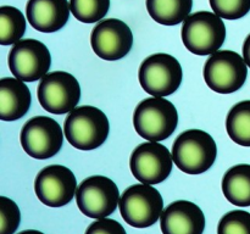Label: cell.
I'll use <instances>...</instances> for the list:
<instances>
[{
    "instance_id": "12",
    "label": "cell",
    "mask_w": 250,
    "mask_h": 234,
    "mask_svg": "<svg viewBox=\"0 0 250 234\" xmlns=\"http://www.w3.org/2000/svg\"><path fill=\"white\" fill-rule=\"evenodd\" d=\"M7 63L15 78L23 82H36L48 73L51 55L42 41L21 39L10 50Z\"/></svg>"
},
{
    "instance_id": "4",
    "label": "cell",
    "mask_w": 250,
    "mask_h": 234,
    "mask_svg": "<svg viewBox=\"0 0 250 234\" xmlns=\"http://www.w3.org/2000/svg\"><path fill=\"white\" fill-rule=\"evenodd\" d=\"M182 23L183 44L195 55H212L225 43L226 26L215 12H195Z\"/></svg>"
},
{
    "instance_id": "3",
    "label": "cell",
    "mask_w": 250,
    "mask_h": 234,
    "mask_svg": "<svg viewBox=\"0 0 250 234\" xmlns=\"http://www.w3.org/2000/svg\"><path fill=\"white\" fill-rule=\"evenodd\" d=\"M178 124L175 105L165 98H146L133 112V126L139 136L149 141H161L173 134Z\"/></svg>"
},
{
    "instance_id": "6",
    "label": "cell",
    "mask_w": 250,
    "mask_h": 234,
    "mask_svg": "<svg viewBox=\"0 0 250 234\" xmlns=\"http://www.w3.org/2000/svg\"><path fill=\"white\" fill-rule=\"evenodd\" d=\"M203 76L211 90L219 94H231L246 83L248 65L236 51L219 50L208 58Z\"/></svg>"
},
{
    "instance_id": "13",
    "label": "cell",
    "mask_w": 250,
    "mask_h": 234,
    "mask_svg": "<svg viewBox=\"0 0 250 234\" xmlns=\"http://www.w3.org/2000/svg\"><path fill=\"white\" fill-rule=\"evenodd\" d=\"M37 197L49 207L70 204L77 192V180L66 166L50 165L44 167L34 180Z\"/></svg>"
},
{
    "instance_id": "8",
    "label": "cell",
    "mask_w": 250,
    "mask_h": 234,
    "mask_svg": "<svg viewBox=\"0 0 250 234\" xmlns=\"http://www.w3.org/2000/svg\"><path fill=\"white\" fill-rule=\"evenodd\" d=\"M120 199L116 183L105 176L85 178L76 192V201L80 211L94 219L105 218L114 214Z\"/></svg>"
},
{
    "instance_id": "14",
    "label": "cell",
    "mask_w": 250,
    "mask_h": 234,
    "mask_svg": "<svg viewBox=\"0 0 250 234\" xmlns=\"http://www.w3.org/2000/svg\"><path fill=\"white\" fill-rule=\"evenodd\" d=\"M92 49L98 58L106 61L124 58L133 45V34L124 21L117 19L102 20L90 34Z\"/></svg>"
},
{
    "instance_id": "27",
    "label": "cell",
    "mask_w": 250,
    "mask_h": 234,
    "mask_svg": "<svg viewBox=\"0 0 250 234\" xmlns=\"http://www.w3.org/2000/svg\"><path fill=\"white\" fill-rule=\"evenodd\" d=\"M243 58L246 60L247 65L250 68V34L247 37L243 44Z\"/></svg>"
},
{
    "instance_id": "17",
    "label": "cell",
    "mask_w": 250,
    "mask_h": 234,
    "mask_svg": "<svg viewBox=\"0 0 250 234\" xmlns=\"http://www.w3.org/2000/svg\"><path fill=\"white\" fill-rule=\"evenodd\" d=\"M29 88L17 78L5 77L0 79V118L16 121L28 112L31 107Z\"/></svg>"
},
{
    "instance_id": "22",
    "label": "cell",
    "mask_w": 250,
    "mask_h": 234,
    "mask_svg": "<svg viewBox=\"0 0 250 234\" xmlns=\"http://www.w3.org/2000/svg\"><path fill=\"white\" fill-rule=\"evenodd\" d=\"M71 12L83 23H95L106 16L110 0H70Z\"/></svg>"
},
{
    "instance_id": "23",
    "label": "cell",
    "mask_w": 250,
    "mask_h": 234,
    "mask_svg": "<svg viewBox=\"0 0 250 234\" xmlns=\"http://www.w3.org/2000/svg\"><path fill=\"white\" fill-rule=\"evenodd\" d=\"M217 234H250V214L243 210L227 212L220 219Z\"/></svg>"
},
{
    "instance_id": "15",
    "label": "cell",
    "mask_w": 250,
    "mask_h": 234,
    "mask_svg": "<svg viewBox=\"0 0 250 234\" xmlns=\"http://www.w3.org/2000/svg\"><path fill=\"white\" fill-rule=\"evenodd\" d=\"M160 227L163 234H203L205 214L194 202L177 200L163 211Z\"/></svg>"
},
{
    "instance_id": "11",
    "label": "cell",
    "mask_w": 250,
    "mask_h": 234,
    "mask_svg": "<svg viewBox=\"0 0 250 234\" xmlns=\"http://www.w3.org/2000/svg\"><path fill=\"white\" fill-rule=\"evenodd\" d=\"M172 163V153L159 141L139 144L129 158V168L134 178L150 185L163 183L170 176Z\"/></svg>"
},
{
    "instance_id": "25",
    "label": "cell",
    "mask_w": 250,
    "mask_h": 234,
    "mask_svg": "<svg viewBox=\"0 0 250 234\" xmlns=\"http://www.w3.org/2000/svg\"><path fill=\"white\" fill-rule=\"evenodd\" d=\"M21 222V212L16 202L0 196V234H14Z\"/></svg>"
},
{
    "instance_id": "5",
    "label": "cell",
    "mask_w": 250,
    "mask_h": 234,
    "mask_svg": "<svg viewBox=\"0 0 250 234\" xmlns=\"http://www.w3.org/2000/svg\"><path fill=\"white\" fill-rule=\"evenodd\" d=\"M119 207L127 224L134 228H146L160 218L164 211V200L153 185L141 183L125 190Z\"/></svg>"
},
{
    "instance_id": "21",
    "label": "cell",
    "mask_w": 250,
    "mask_h": 234,
    "mask_svg": "<svg viewBox=\"0 0 250 234\" xmlns=\"http://www.w3.org/2000/svg\"><path fill=\"white\" fill-rule=\"evenodd\" d=\"M26 32V19L14 6L0 7V44L10 45L21 40Z\"/></svg>"
},
{
    "instance_id": "7",
    "label": "cell",
    "mask_w": 250,
    "mask_h": 234,
    "mask_svg": "<svg viewBox=\"0 0 250 234\" xmlns=\"http://www.w3.org/2000/svg\"><path fill=\"white\" fill-rule=\"evenodd\" d=\"M182 67L178 60L165 53L150 55L141 63L139 83L151 97L165 98L173 94L182 83Z\"/></svg>"
},
{
    "instance_id": "2",
    "label": "cell",
    "mask_w": 250,
    "mask_h": 234,
    "mask_svg": "<svg viewBox=\"0 0 250 234\" xmlns=\"http://www.w3.org/2000/svg\"><path fill=\"white\" fill-rule=\"evenodd\" d=\"M217 146L214 138L202 129H188L173 141L172 158L187 175H202L215 163Z\"/></svg>"
},
{
    "instance_id": "1",
    "label": "cell",
    "mask_w": 250,
    "mask_h": 234,
    "mask_svg": "<svg viewBox=\"0 0 250 234\" xmlns=\"http://www.w3.org/2000/svg\"><path fill=\"white\" fill-rule=\"evenodd\" d=\"M63 132L68 143L78 150H94L109 136L110 124L106 115L94 106H80L66 117Z\"/></svg>"
},
{
    "instance_id": "28",
    "label": "cell",
    "mask_w": 250,
    "mask_h": 234,
    "mask_svg": "<svg viewBox=\"0 0 250 234\" xmlns=\"http://www.w3.org/2000/svg\"><path fill=\"white\" fill-rule=\"evenodd\" d=\"M19 234H44V233H42V232L39 231H36V229H27V231L20 232Z\"/></svg>"
},
{
    "instance_id": "10",
    "label": "cell",
    "mask_w": 250,
    "mask_h": 234,
    "mask_svg": "<svg viewBox=\"0 0 250 234\" xmlns=\"http://www.w3.org/2000/svg\"><path fill=\"white\" fill-rule=\"evenodd\" d=\"M20 139L27 155L37 160H46L61 150L63 133L54 118L36 116L23 124Z\"/></svg>"
},
{
    "instance_id": "20",
    "label": "cell",
    "mask_w": 250,
    "mask_h": 234,
    "mask_svg": "<svg viewBox=\"0 0 250 234\" xmlns=\"http://www.w3.org/2000/svg\"><path fill=\"white\" fill-rule=\"evenodd\" d=\"M226 129L234 143L250 148V100L238 102L229 110Z\"/></svg>"
},
{
    "instance_id": "19",
    "label": "cell",
    "mask_w": 250,
    "mask_h": 234,
    "mask_svg": "<svg viewBox=\"0 0 250 234\" xmlns=\"http://www.w3.org/2000/svg\"><path fill=\"white\" fill-rule=\"evenodd\" d=\"M146 4L154 21L164 26H176L190 15L193 0H146Z\"/></svg>"
},
{
    "instance_id": "18",
    "label": "cell",
    "mask_w": 250,
    "mask_h": 234,
    "mask_svg": "<svg viewBox=\"0 0 250 234\" xmlns=\"http://www.w3.org/2000/svg\"><path fill=\"white\" fill-rule=\"evenodd\" d=\"M222 193L236 206H250V165L242 163L229 168L222 178Z\"/></svg>"
},
{
    "instance_id": "26",
    "label": "cell",
    "mask_w": 250,
    "mask_h": 234,
    "mask_svg": "<svg viewBox=\"0 0 250 234\" xmlns=\"http://www.w3.org/2000/svg\"><path fill=\"white\" fill-rule=\"evenodd\" d=\"M85 234H127L120 222L111 218H100L89 224Z\"/></svg>"
},
{
    "instance_id": "24",
    "label": "cell",
    "mask_w": 250,
    "mask_h": 234,
    "mask_svg": "<svg viewBox=\"0 0 250 234\" xmlns=\"http://www.w3.org/2000/svg\"><path fill=\"white\" fill-rule=\"evenodd\" d=\"M210 6L221 19L234 21L250 11V0H210Z\"/></svg>"
},
{
    "instance_id": "16",
    "label": "cell",
    "mask_w": 250,
    "mask_h": 234,
    "mask_svg": "<svg viewBox=\"0 0 250 234\" xmlns=\"http://www.w3.org/2000/svg\"><path fill=\"white\" fill-rule=\"evenodd\" d=\"M71 6L67 0H28L26 15L36 31L54 33L62 28L70 19Z\"/></svg>"
},
{
    "instance_id": "9",
    "label": "cell",
    "mask_w": 250,
    "mask_h": 234,
    "mask_svg": "<svg viewBox=\"0 0 250 234\" xmlns=\"http://www.w3.org/2000/svg\"><path fill=\"white\" fill-rule=\"evenodd\" d=\"M37 97L45 111L54 115L67 114L80 102V83L65 71L46 73L37 88Z\"/></svg>"
}]
</instances>
